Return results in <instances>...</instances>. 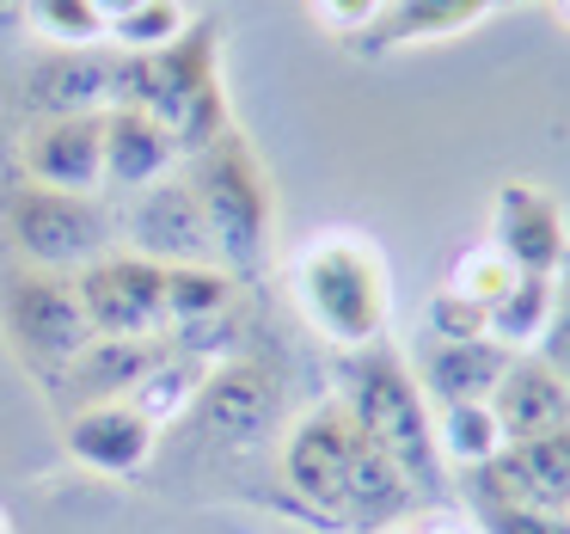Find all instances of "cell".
Wrapping results in <instances>:
<instances>
[{"instance_id":"cell-1","label":"cell","mask_w":570,"mask_h":534,"mask_svg":"<svg viewBox=\"0 0 570 534\" xmlns=\"http://www.w3.org/2000/svg\"><path fill=\"white\" fill-rule=\"evenodd\" d=\"M111 105H141L173 129L178 154H197L222 129H234L222 87V19L203 13L160 50H124L117 56V99Z\"/></svg>"},{"instance_id":"cell-2","label":"cell","mask_w":570,"mask_h":534,"mask_svg":"<svg viewBox=\"0 0 570 534\" xmlns=\"http://www.w3.org/2000/svg\"><path fill=\"white\" fill-rule=\"evenodd\" d=\"M288 289H295L301 320L337 357L386 338V326H393V271H386V252L368 234H356V227L313 234L295 252V264H288Z\"/></svg>"},{"instance_id":"cell-3","label":"cell","mask_w":570,"mask_h":534,"mask_svg":"<svg viewBox=\"0 0 570 534\" xmlns=\"http://www.w3.org/2000/svg\"><path fill=\"white\" fill-rule=\"evenodd\" d=\"M178 173H185L190 197L209 222L222 264L234 276H264L276 246V185L264 173L258 148L246 142V129H222L197 154H185Z\"/></svg>"},{"instance_id":"cell-4","label":"cell","mask_w":570,"mask_h":534,"mask_svg":"<svg viewBox=\"0 0 570 534\" xmlns=\"http://www.w3.org/2000/svg\"><path fill=\"white\" fill-rule=\"evenodd\" d=\"M337 394L350 399L356 424L423 485L435 492L448 473L442 443H435V399L423 387V375L405 362V350L393 344V332L374 338L362 350H344V387Z\"/></svg>"},{"instance_id":"cell-5","label":"cell","mask_w":570,"mask_h":534,"mask_svg":"<svg viewBox=\"0 0 570 534\" xmlns=\"http://www.w3.org/2000/svg\"><path fill=\"white\" fill-rule=\"evenodd\" d=\"M0 332L19 350L31 375L56 394V381L68 375V362L92 344V320L87 301H80V283L62 271H43V264H0Z\"/></svg>"},{"instance_id":"cell-6","label":"cell","mask_w":570,"mask_h":534,"mask_svg":"<svg viewBox=\"0 0 570 534\" xmlns=\"http://www.w3.org/2000/svg\"><path fill=\"white\" fill-rule=\"evenodd\" d=\"M111 210L99 191H62L43 178H13L0 191V240L13 246V259L43 264V271H80L99 252H111Z\"/></svg>"},{"instance_id":"cell-7","label":"cell","mask_w":570,"mask_h":534,"mask_svg":"<svg viewBox=\"0 0 570 534\" xmlns=\"http://www.w3.org/2000/svg\"><path fill=\"white\" fill-rule=\"evenodd\" d=\"M356 411L344 394H325L301 411L295 424H283V443H276V473L283 485L313 509V516L337 522L344 528V485H350V455H356Z\"/></svg>"},{"instance_id":"cell-8","label":"cell","mask_w":570,"mask_h":534,"mask_svg":"<svg viewBox=\"0 0 570 534\" xmlns=\"http://www.w3.org/2000/svg\"><path fill=\"white\" fill-rule=\"evenodd\" d=\"M166 276L173 264H160L154 252H99L92 264H80L75 283L87 301V320L99 338H141L166 332Z\"/></svg>"},{"instance_id":"cell-9","label":"cell","mask_w":570,"mask_h":534,"mask_svg":"<svg viewBox=\"0 0 570 534\" xmlns=\"http://www.w3.org/2000/svg\"><path fill=\"white\" fill-rule=\"evenodd\" d=\"M185 418L197 424L215 448H258V443H271L276 424H283V399H276L271 375H264L258 362L222 357V362H209V375H203V387H197Z\"/></svg>"},{"instance_id":"cell-10","label":"cell","mask_w":570,"mask_h":534,"mask_svg":"<svg viewBox=\"0 0 570 534\" xmlns=\"http://www.w3.org/2000/svg\"><path fill=\"white\" fill-rule=\"evenodd\" d=\"M117 99V56H105L99 43L75 50V43H50L43 56H31L19 68V117H68V111H105Z\"/></svg>"},{"instance_id":"cell-11","label":"cell","mask_w":570,"mask_h":534,"mask_svg":"<svg viewBox=\"0 0 570 534\" xmlns=\"http://www.w3.org/2000/svg\"><path fill=\"white\" fill-rule=\"evenodd\" d=\"M160 430L136 399H99V406H75L62 411V443L80 467L105 473V479H129L154 460L160 448Z\"/></svg>"},{"instance_id":"cell-12","label":"cell","mask_w":570,"mask_h":534,"mask_svg":"<svg viewBox=\"0 0 570 534\" xmlns=\"http://www.w3.org/2000/svg\"><path fill=\"white\" fill-rule=\"evenodd\" d=\"M491 240L521 264V271H564L570 259V222L564 203L533 178H503L491 197Z\"/></svg>"},{"instance_id":"cell-13","label":"cell","mask_w":570,"mask_h":534,"mask_svg":"<svg viewBox=\"0 0 570 534\" xmlns=\"http://www.w3.org/2000/svg\"><path fill=\"white\" fill-rule=\"evenodd\" d=\"M19 166L62 191H105V111H68L26 124Z\"/></svg>"},{"instance_id":"cell-14","label":"cell","mask_w":570,"mask_h":534,"mask_svg":"<svg viewBox=\"0 0 570 534\" xmlns=\"http://www.w3.org/2000/svg\"><path fill=\"white\" fill-rule=\"evenodd\" d=\"M178 338L173 332H141V338H92L68 375L56 381V406L75 411V406H99V399H129L141 387V375L160 369L173 357Z\"/></svg>"},{"instance_id":"cell-15","label":"cell","mask_w":570,"mask_h":534,"mask_svg":"<svg viewBox=\"0 0 570 534\" xmlns=\"http://www.w3.org/2000/svg\"><path fill=\"white\" fill-rule=\"evenodd\" d=\"M129 227H136V246L154 252L160 264H222L215 234H209V222H203L197 197H190L185 173H166V178H154L148 191H136Z\"/></svg>"},{"instance_id":"cell-16","label":"cell","mask_w":570,"mask_h":534,"mask_svg":"<svg viewBox=\"0 0 570 534\" xmlns=\"http://www.w3.org/2000/svg\"><path fill=\"white\" fill-rule=\"evenodd\" d=\"M503 0H386L374 13L368 31L350 38L356 56H393V50H417V43H448L460 31L484 26Z\"/></svg>"},{"instance_id":"cell-17","label":"cell","mask_w":570,"mask_h":534,"mask_svg":"<svg viewBox=\"0 0 570 534\" xmlns=\"http://www.w3.org/2000/svg\"><path fill=\"white\" fill-rule=\"evenodd\" d=\"M417 509H423V485L362 430L344 485V528H405V516H417Z\"/></svg>"},{"instance_id":"cell-18","label":"cell","mask_w":570,"mask_h":534,"mask_svg":"<svg viewBox=\"0 0 570 534\" xmlns=\"http://www.w3.org/2000/svg\"><path fill=\"white\" fill-rule=\"evenodd\" d=\"M178 142L173 129L160 124L154 111L141 105H105V185L111 191H148L154 178L178 173Z\"/></svg>"},{"instance_id":"cell-19","label":"cell","mask_w":570,"mask_h":534,"mask_svg":"<svg viewBox=\"0 0 570 534\" xmlns=\"http://www.w3.org/2000/svg\"><path fill=\"white\" fill-rule=\"evenodd\" d=\"M491 411H497L509 443L546 436V430H558V424H570V387L540 350H515V362L503 369V381H497V394H491Z\"/></svg>"},{"instance_id":"cell-20","label":"cell","mask_w":570,"mask_h":534,"mask_svg":"<svg viewBox=\"0 0 570 534\" xmlns=\"http://www.w3.org/2000/svg\"><path fill=\"white\" fill-rule=\"evenodd\" d=\"M515 362V350L503 344L497 332L484 338H435L423 350V387H430L435 406H454V399H491L503 369Z\"/></svg>"},{"instance_id":"cell-21","label":"cell","mask_w":570,"mask_h":534,"mask_svg":"<svg viewBox=\"0 0 570 534\" xmlns=\"http://www.w3.org/2000/svg\"><path fill=\"white\" fill-rule=\"evenodd\" d=\"M503 467L515 473L521 497H528L540 516H552V522L570 528V424H558V430H546V436L509 443Z\"/></svg>"},{"instance_id":"cell-22","label":"cell","mask_w":570,"mask_h":534,"mask_svg":"<svg viewBox=\"0 0 570 534\" xmlns=\"http://www.w3.org/2000/svg\"><path fill=\"white\" fill-rule=\"evenodd\" d=\"M558 276L552 271H521L515 283L503 289V301L491 308V332L503 338L509 350H533L540 344V332L552 326V313H558Z\"/></svg>"},{"instance_id":"cell-23","label":"cell","mask_w":570,"mask_h":534,"mask_svg":"<svg viewBox=\"0 0 570 534\" xmlns=\"http://www.w3.org/2000/svg\"><path fill=\"white\" fill-rule=\"evenodd\" d=\"M435 443H442L448 467H479V460L503 455L509 436L497 424L491 399H454V406H435Z\"/></svg>"},{"instance_id":"cell-24","label":"cell","mask_w":570,"mask_h":534,"mask_svg":"<svg viewBox=\"0 0 570 534\" xmlns=\"http://www.w3.org/2000/svg\"><path fill=\"white\" fill-rule=\"evenodd\" d=\"M203 375H209V357H197V350L173 344V357H166L160 369L141 375V387H136L129 399H136V406L148 411L154 424H173V418H185V411H190V399H197Z\"/></svg>"},{"instance_id":"cell-25","label":"cell","mask_w":570,"mask_h":534,"mask_svg":"<svg viewBox=\"0 0 570 534\" xmlns=\"http://www.w3.org/2000/svg\"><path fill=\"white\" fill-rule=\"evenodd\" d=\"M26 26L43 43H75V50L111 38V19L99 0H26Z\"/></svg>"},{"instance_id":"cell-26","label":"cell","mask_w":570,"mask_h":534,"mask_svg":"<svg viewBox=\"0 0 570 534\" xmlns=\"http://www.w3.org/2000/svg\"><path fill=\"white\" fill-rule=\"evenodd\" d=\"M515 276H521V264L509 259L497 240H484V246H466L454 264H448V283H454L460 295L484 301V308H497V301H503V289L515 283Z\"/></svg>"},{"instance_id":"cell-27","label":"cell","mask_w":570,"mask_h":534,"mask_svg":"<svg viewBox=\"0 0 570 534\" xmlns=\"http://www.w3.org/2000/svg\"><path fill=\"white\" fill-rule=\"evenodd\" d=\"M185 26H190L185 0H136L124 19H111V43L117 50H160V43H173Z\"/></svg>"},{"instance_id":"cell-28","label":"cell","mask_w":570,"mask_h":534,"mask_svg":"<svg viewBox=\"0 0 570 534\" xmlns=\"http://www.w3.org/2000/svg\"><path fill=\"white\" fill-rule=\"evenodd\" d=\"M423 326H430V338H484L491 332V308L460 295L454 283H442L430 295V308H423Z\"/></svg>"},{"instance_id":"cell-29","label":"cell","mask_w":570,"mask_h":534,"mask_svg":"<svg viewBox=\"0 0 570 534\" xmlns=\"http://www.w3.org/2000/svg\"><path fill=\"white\" fill-rule=\"evenodd\" d=\"M313 7V19H320L325 31H332V38H356V31H368L374 26V13H381L386 0H307Z\"/></svg>"},{"instance_id":"cell-30","label":"cell","mask_w":570,"mask_h":534,"mask_svg":"<svg viewBox=\"0 0 570 534\" xmlns=\"http://www.w3.org/2000/svg\"><path fill=\"white\" fill-rule=\"evenodd\" d=\"M533 350H540V357L552 362L558 375H564V387H570V301H558L552 326L540 332V344H533Z\"/></svg>"},{"instance_id":"cell-31","label":"cell","mask_w":570,"mask_h":534,"mask_svg":"<svg viewBox=\"0 0 570 534\" xmlns=\"http://www.w3.org/2000/svg\"><path fill=\"white\" fill-rule=\"evenodd\" d=\"M99 7H105V19H124L129 7H136V0H99Z\"/></svg>"},{"instance_id":"cell-32","label":"cell","mask_w":570,"mask_h":534,"mask_svg":"<svg viewBox=\"0 0 570 534\" xmlns=\"http://www.w3.org/2000/svg\"><path fill=\"white\" fill-rule=\"evenodd\" d=\"M552 13H558V19H564V26H570V0H552Z\"/></svg>"},{"instance_id":"cell-33","label":"cell","mask_w":570,"mask_h":534,"mask_svg":"<svg viewBox=\"0 0 570 534\" xmlns=\"http://www.w3.org/2000/svg\"><path fill=\"white\" fill-rule=\"evenodd\" d=\"M0 534H13V516H7V509H0Z\"/></svg>"},{"instance_id":"cell-34","label":"cell","mask_w":570,"mask_h":534,"mask_svg":"<svg viewBox=\"0 0 570 534\" xmlns=\"http://www.w3.org/2000/svg\"><path fill=\"white\" fill-rule=\"evenodd\" d=\"M503 7H521V0H503Z\"/></svg>"}]
</instances>
